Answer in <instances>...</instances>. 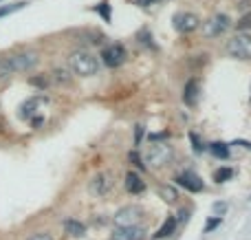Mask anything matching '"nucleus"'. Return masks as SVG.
Wrapping results in <instances>:
<instances>
[{
  "label": "nucleus",
  "instance_id": "15",
  "mask_svg": "<svg viewBox=\"0 0 251 240\" xmlns=\"http://www.w3.org/2000/svg\"><path fill=\"white\" fill-rule=\"evenodd\" d=\"M174 227H176V218H174V216H168V220H165V223L161 225V229L154 234V238H156V240H161V238H168L170 234L174 232Z\"/></svg>",
  "mask_w": 251,
  "mask_h": 240
},
{
  "label": "nucleus",
  "instance_id": "17",
  "mask_svg": "<svg viewBox=\"0 0 251 240\" xmlns=\"http://www.w3.org/2000/svg\"><path fill=\"white\" fill-rule=\"evenodd\" d=\"M231 176H234V170H231V168H227V166L218 168V170L214 172V181H216V183H225V181H229Z\"/></svg>",
  "mask_w": 251,
  "mask_h": 240
},
{
  "label": "nucleus",
  "instance_id": "18",
  "mask_svg": "<svg viewBox=\"0 0 251 240\" xmlns=\"http://www.w3.org/2000/svg\"><path fill=\"white\" fill-rule=\"evenodd\" d=\"M93 11L100 13L106 22H110V2H108V0H101L100 4H95V7H93Z\"/></svg>",
  "mask_w": 251,
  "mask_h": 240
},
{
  "label": "nucleus",
  "instance_id": "28",
  "mask_svg": "<svg viewBox=\"0 0 251 240\" xmlns=\"http://www.w3.org/2000/svg\"><path fill=\"white\" fill-rule=\"evenodd\" d=\"M214 212H216L218 216L225 214V212H227V203H216V205H214Z\"/></svg>",
  "mask_w": 251,
  "mask_h": 240
},
{
  "label": "nucleus",
  "instance_id": "11",
  "mask_svg": "<svg viewBox=\"0 0 251 240\" xmlns=\"http://www.w3.org/2000/svg\"><path fill=\"white\" fill-rule=\"evenodd\" d=\"M143 229L139 227H115L113 240H143Z\"/></svg>",
  "mask_w": 251,
  "mask_h": 240
},
{
  "label": "nucleus",
  "instance_id": "1",
  "mask_svg": "<svg viewBox=\"0 0 251 240\" xmlns=\"http://www.w3.org/2000/svg\"><path fill=\"white\" fill-rule=\"evenodd\" d=\"M40 62V55L35 51H18L11 55L0 57V79L11 77L13 73H26L35 69Z\"/></svg>",
  "mask_w": 251,
  "mask_h": 240
},
{
  "label": "nucleus",
  "instance_id": "12",
  "mask_svg": "<svg viewBox=\"0 0 251 240\" xmlns=\"http://www.w3.org/2000/svg\"><path fill=\"white\" fill-rule=\"evenodd\" d=\"M199 79H187L185 82V88H183V101H185L187 106H196V101H199Z\"/></svg>",
  "mask_w": 251,
  "mask_h": 240
},
{
  "label": "nucleus",
  "instance_id": "3",
  "mask_svg": "<svg viewBox=\"0 0 251 240\" xmlns=\"http://www.w3.org/2000/svg\"><path fill=\"white\" fill-rule=\"evenodd\" d=\"M174 157V150L170 144H150V148H148L146 152V166L148 168H163L168 166L170 161H172Z\"/></svg>",
  "mask_w": 251,
  "mask_h": 240
},
{
  "label": "nucleus",
  "instance_id": "25",
  "mask_svg": "<svg viewBox=\"0 0 251 240\" xmlns=\"http://www.w3.org/2000/svg\"><path fill=\"white\" fill-rule=\"evenodd\" d=\"M190 139H192V145H194V152H196V154H201L205 148H207V145H203V141H201L199 137L194 135V132H190Z\"/></svg>",
  "mask_w": 251,
  "mask_h": 240
},
{
  "label": "nucleus",
  "instance_id": "31",
  "mask_svg": "<svg viewBox=\"0 0 251 240\" xmlns=\"http://www.w3.org/2000/svg\"><path fill=\"white\" fill-rule=\"evenodd\" d=\"M178 220H187V212L185 210L181 212V218H176V223H178Z\"/></svg>",
  "mask_w": 251,
  "mask_h": 240
},
{
  "label": "nucleus",
  "instance_id": "13",
  "mask_svg": "<svg viewBox=\"0 0 251 240\" xmlns=\"http://www.w3.org/2000/svg\"><path fill=\"white\" fill-rule=\"evenodd\" d=\"M126 190H128L130 194H134V196L143 194L146 192V181H143L137 172H128V174H126Z\"/></svg>",
  "mask_w": 251,
  "mask_h": 240
},
{
  "label": "nucleus",
  "instance_id": "21",
  "mask_svg": "<svg viewBox=\"0 0 251 240\" xmlns=\"http://www.w3.org/2000/svg\"><path fill=\"white\" fill-rule=\"evenodd\" d=\"M53 79H55L57 84H69L71 82V75L66 69H55L53 71Z\"/></svg>",
  "mask_w": 251,
  "mask_h": 240
},
{
  "label": "nucleus",
  "instance_id": "22",
  "mask_svg": "<svg viewBox=\"0 0 251 240\" xmlns=\"http://www.w3.org/2000/svg\"><path fill=\"white\" fill-rule=\"evenodd\" d=\"M161 198H163L165 203H174V201H176V190L163 185V188H161Z\"/></svg>",
  "mask_w": 251,
  "mask_h": 240
},
{
  "label": "nucleus",
  "instance_id": "2",
  "mask_svg": "<svg viewBox=\"0 0 251 240\" xmlns=\"http://www.w3.org/2000/svg\"><path fill=\"white\" fill-rule=\"evenodd\" d=\"M69 66L75 75L79 77H93V75L100 73V60H97L93 53L88 51H73L69 55Z\"/></svg>",
  "mask_w": 251,
  "mask_h": 240
},
{
  "label": "nucleus",
  "instance_id": "10",
  "mask_svg": "<svg viewBox=\"0 0 251 240\" xmlns=\"http://www.w3.org/2000/svg\"><path fill=\"white\" fill-rule=\"evenodd\" d=\"M174 181H176L181 188H185L187 192H201V190H203V179H201L199 174H194V172H190V170L181 172Z\"/></svg>",
  "mask_w": 251,
  "mask_h": 240
},
{
  "label": "nucleus",
  "instance_id": "24",
  "mask_svg": "<svg viewBox=\"0 0 251 240\" xmlns=\"http://www.w3.org/2000/svg\"><path fill=\"white\" fill-rule=\"evenodd\" d=\"M221 223H223V216H214V218H209L207 225H205V234H209V232H214L216 227H221Z\"/></svg>",
  "mask_w": 251,
  "mask_h": 240
},
{
  "label": "nucleus",
  "instance_id": "4",
  "mask_svg": "<svg viewBox=\"0 0 251 240\" xmlns=\"http://www.w3.org/2000/svg\"><path fill=\"white\" fill-rule=\"evenodd\" d=\"M113 185H115V179L110 172H97V174H93L91 181H88V194L95 198H104L110 194Z\"/></svg>",
  "mask_w": 251,
  "mask_h": 240
},
{
  "label": "nucleus",
  "instance_id": "6",
  "mask_svg": "<svg viewBox=\"0 0 251 240\" xmlns=\"http://www.w3.org/2000/svg\"><path fill=\"white\" fill-rule=\"evenodd\" d=\"M229 26H231V18L227 16V13H216V16H212L207 22H203V35H207V38H218V35H223Z\"/></svg>",
  "mask_w": 251,
  "mask_h": 240
},
{
  "label": "nucleus",
  "instance_id": "27",
  "mask_svg": "<svg viewBox=\"0 0 251 240\" xmlns=\"http://www.w3.org/2000/svg\"><path fill=\"white\" fill-rule=\"evenodd\" d=\"M130 163H134L137 168H143V163H141V157H139V152H130Z\"/></svg>",
  "mask_w": 251,
  "mask_h": 240
},
{
  "label": "nucleus",
  "instance_id": "20",
  "mask_svg": "<svg viewBox=\"0 0 251 240\" xmlns=\"http://www.w3.org/2000/svg\"><path fill=\"white\" fill-rule=\"evenodd\" d=\"M236 26H238L240 33H247V31L251 29V11H249V13H245V16H240V18H238V22H236Z\"/></svg>",
  "mask_w": 251,
  "mask_h": 240
},
{
  "label": "nucleus",
  "instance_id": "16",
  "mask_svg": "<svg viewBox=\"0 0 251 240\" xmlns=\"http://www.w3.org/2000/svg\"><path fill=\"white\" fill-rule=\"evenodd\" d=\"M209 150H212V154L214 157H218V159H229V145L227 144H209Z\"/></svg>",
  "mask_w": 251,
  "mask_h": 240
},
{
  "label": "nucleus",
  "instance_id": "8",
  "mask_svg": "<svg viewBox=\"0 0 251 240\" xmlns=\"http://www.w3.org/2000/svg\"><path fill=\"white\" fill-rule=\"evenodd\" d=\"M172 22H174V29H176L178 33H192V31L201 29V18L192 11L176 13V16L172 18Z\"/></svg>",
  "mask_w": 251,
  "mask_h": 240
},
{
  "label": "nucleus",
  "instance_id": "5",
  "mask_svg": "<svg viewBox=\"0 0 251 240\" xmlns=\"http://www.w3.org/2000/svg\"><path fill=\"white\" fill-rule=\"evenodd\" d=\"M227 53L238 60H251V33H238L227 42Z\"/></svg>",
  "mask_w": 251,
  "mask_h": 240
},
{
  "label": "nucleus",
  "instance_id": "7",
  "mask_svg": "<svg viewBox=\"0 0 251 240\" xmlns=\"http://www.w3.org/2000/svg\"><path fill=\"white\" fill-rule=\"evenodd\" d=\"M143 216V210L139 205H128L122 207V210L115 214V227H137L139 220Z\"/></svg>",
  "mask_w": 251,
  "mask_h": 240
},
{
  "label": "nucleus",
  "instance_id": "23",
  "mask_svg": "<svg viewBox=\"0 0 251 240\" xmlns=\"http://www.w3.org/2000/svg\"><path fill=\"white\" fill-rule=\"evenodd\" d=\"M26 2H16V4H2L0 7V18H4V16H9V13H13V11H18V9H22Z\"/></svg>",
  "mask_w": 251,
  "mask_h": 240
},
{
  "label": "nucleus",
  "instance_id": "9",
  "mask_svg": "<svg viewBox=\"0 0 251 240\" xmlns=\"http://www.w3.org/2000/svg\"><path fill=\"white\" fill-rule=\"evenodd\" d=\"M126 57H128V53H126L124 44H119V42L101 51V60H104V64L110 66V69H115V66H122L124 62H126Z\"/></svg>",
  "mask_w": 251,
  "mask_h": 240
},
{
  "label": "nucleus",
  "instance_id": "26",
  "mask_svg": "<svg viewBox=\"0 0 251 240\" xmlns=\"http://www.w3.org/2000/svg\"><path fill=\"white\" fill-rule=\"evenodd\" d=\"M26 240H53V236L49 232H35V234H31Z\"/></svg>",
  "mask_w": 251,
  "mask_h": 240
},
{
  "label": "nucleus",
  "instance_id": "19",
  "mask_svg": "<svg viewBox=\"0 0 251 240\" xmlns=\"http://www.w3.org/2000/svg\"><path fill=\"white\" fill-rule=\"evenodd\" d=\"M38 106V99H29V101H25V104L20 106V117L22 119H26V117H31V113H33V108Z\"/></svg>",
  "mask_w": 251,
  "mask_h": 240
},
{
  "label": "nucleus",
  "instance_id": "14",
  "mask_svg": "<svg viewBox=\"0 0 251 240\" xmlns=\"http://www.w3.org/2000/svg\"><path fill=\"white\" fill-rule=\"evenodd\" d=\"M62 227H64V232L69 234V236H73V238L86 236V225L79 223V220H75V218H66L64 223H62Z\"/></svg>",
  "mask_w": 251,
  "mask_h": 240
},
{
  "label": "nucleus",
  "instance_id": "29",
  "mask_svg": "<svg viewBox=\"0 0 251 240\" xmlns=\"http://www.w3.org/2000/svg\"><path fill=\"white\" fill-rule=\"evenodd\" d=\"M134 2H137V4H139V7H150V4L159 2V0H134Z\"/></svg>",
  "mask_w": 251,
  "mask_h": 240
},
{
  "label": "nucleus",
  "instance_id": "30",
  "mask_svg": "<svg viewBox=\"0 0 251 240\" xmlns=\"http://www.w3.org/2000/svg\"><path fill=\"white\" fill-rule=\"evenodd\" d=\"M31 84H35V86H47V79H42V77H31Z\"/></svg>",
  "mask_w": 251,
  "mask_h": 240
}]
</instances>
